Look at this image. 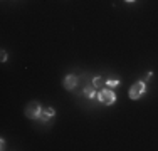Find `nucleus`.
I'll return each mask as SVG.
<instances>
[{"label":"nucleus","instance_id":"f257e3e1","mask_svg":"<svg viewBox=\"0 0 158 151\" xmlns=\"http://www.w3.org/2000/svg\"><path fill=\"white\" fill-rule=\"evenodd\" d=\"M98 101H99L101 104H104V106H111V104H114L116 103V94H114V91L113 89H108L106 86H104L103 89H99V92H98Z\"/></svg>","mask_w":158,"mask_h":151},{"label":"nucleus","instance_id":"f03ea898","mask_svg":"<svg viewBox=\"0 0 158 151\" xmlns=\"http://www.w3.org/2000/svg\"><path fill=\"white\" fill-rule=\"evenodd\" d=\"M143 94H146V82H143V81L135 82V84L130 88V91H128V96H130V99H133V101L140 99Z\"/></svg>","mask_w":158,"mask_h":151},{"label":"nucleus","instance_id":"7ed1b4c3","mask_svg":"<svg viewBox=\"0 0 158 151\" xmlns=\"http://www.w3.org/2000/svg\"><path fill=\"white\" fill-rule=\"evenodd\" d=\"M40 112H42V106H40L39 101H31L25 108V116L29 119H39Z\"/></svg>","mask_w":158,"mask_h":151},{"label":"nucleus","instance_id":"20e7f679","mask_svg":"<svg viewBox=\"0 0 158 151\" xmlns=\"http://www.w3.org/2000/svg\"><path fill=\"white\" fill-rule=\"evenodd\" d=\"M77 82H79V77H77V76H74V74H69V76H67V77L62 81V86H64V89H67V91H73V89L77 86Z\"/></svg>","mask_w":158,"mask_h":151},{"label":"nucleus","instance_id":"39448f33","mask_svg":"<svg viewBox=\"0 0 158 151\" xmlns=\"http://www.w3.org/2000/svg\"><path fill=\"white\" fill-rule=\"evenodd\" d=\"M54 116H56V109L49 106V108H42V112H40V118H39V119L42 121L44 124H47L49 121L54 118Z\"/></svg>","mask_w":158,"mask_h":151},{"label":"nucleus","instance_id":"423d86ee","mask_svg":"<svg viewBox=\"0 0 158 151\" xmlns=\"http://www.w3.org/2000/svg\"><path fill=\"white\" fill-rule=\"evenodd\" d=\"M104 86H106V81H104V77H101V76H96V77L93 79V88H94V89H103Z\"/></svg>","mask_w":158,"mask_h":151},{"label":"nucleus","instance_id":"0eeeda50","mask_svg":"<svg viewBox=\"0 0 158 151\" xmlns=\"http://www.w3.org/2000/svg\"><path fill=\"white\" fill-rule=\"evenodd\" d=\"M84 96L88 97V99H93V97L98 96V92L94 91V88H89V86H86V88H84Z\"/></svg>","mask_w":158,"mask_h":151},{"label":"nucleus","instance_id":"6e6552de","mask_svg":"<svg viewBox=\"0 0 158 151\" xmlns=\"http://www.w3.org/2000/svg\"><path fill=\"white\" fill-rule=\"evenodd\" d=\"M119 84H121V81H119V79H116V77H111V79H108V81H106L108 88H116V86H119Z\"/></svg>","mask_w":158,"mask_h":151},{"label":"nucleus","instance_id":"1a4fd4ad","mask_svg":"<svg viewBox=\"0 0 158 151\" xmlns=\"http://www.w3.org/2000/svg\"><path fill=\"white\" fill-rule=\"evenodd\" d=\"M0 54H2V55H0V60H2V62H5L7 57H9V55H7V51H5V49H2V51H0Z\"/></svg>","mask_w":158,"mask_h":151},{"label":"nucleus","instance_id":"9d476101","mask_svg":"<svg viewBox=\"0 0 158 151\" xmlns=\"http://www.w3.org/2000/svg\"><path fill=\"white\" fill-rule=\"evenodd\" d=\"M152 76H153V72H146V76H143V77L140 79V81H143V82H146V81H148L150 77H152Z\"/></svg>","mask_w":158,"mask_h":151},{"label":"nucleus","instance_id":"9b49d317","mask_svg":"<svg viewBox=\"0 0 158 151\" xmlns=\"http://www.w3.org/2000/svg\"><path fill=\"white\" fill-rule=\"evenodd\" d=\"M0 149H5V139H0Z\"/></svg>","mask_w":158,"mask_h":151},{"label":"nucleus","instance_id":"f8f14e48","mask_svg":"<svg viewBox=\"0 0 158 151\" xmlns=\"http://www.w3.org/2000/svg\"><path fill=\"white\" fill-rule=\"evenodd\" d=\"M126 3H133V2H136V0H125Z\"/></svg>","mask_w":158,"mask_h":151}]
</instances>
